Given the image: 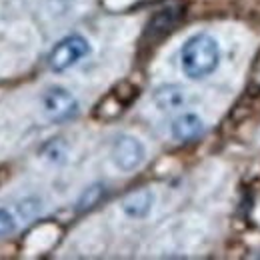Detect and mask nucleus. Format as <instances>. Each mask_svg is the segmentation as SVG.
Segmentation results:
<instances>
[{"label": "nucleus", "mask_w": 260, "mask_h": 260, "mask_svg": "<svg viewBox=\"0 0 260 260\" xmlns=\"http://www.w3.org/2000/svg\"><path fill=\"white\" fill-rule=\"evenodd\" d=\"M220 64V44L208 32H198L190 36L180 50L182 72L190 80H202L210 76Z\"/></svg>", "instance_id": "nucleus-1"}, {"label": "nucleus", "mask_w": 260, "mask_h": 260, "mask_svg": "<svg viewBox=\"0 0 260 260\" xmlns=\"http://www.w3.org/2000/svg\"><path fill=\"white\" fill-rule=\"evenodd\" d=\"M36 212H40V200L28 198V200L20 202V214H22L24 218H32Z\"/></svg>", "instance_id": "nucleus-11"}, {"label": "nucleus", "mask_w": 260, "mask_h": 260, "mask_svg": "<svg viewBox=\"0 0 260 260\" xmlns=\"http://www.w3.org/2000/svg\"><path fill=\"white\" fill-rule=\"evenodd\" d=\"M106 196V186L104 184H92V186H88L82 196L78 198V202H76V210L78 212H88V210H92L96 204H100V200Z\"/></svg>", "instance_id": "nucleus-9"}, {"label": "nucleus", "mask_w": 260, "mask_h": 260, "mask_svg": "<svg viewBox=\"0 0 260 260\" xmlns=\"http://www.w3.org/2000/svg\"><path fill=\"white\" fill-rule=\"evenodd\" d=\"M154 104L162 110V112H172V110H178L184 106L186 102V92L182 86L178 84H162L154 90L152 94Z\"/></svg>", "instance_id": "nucleus-8"}, {"label": "nucleus", "mask_w": 260, "mask_h": 260, "mask_svg": "<svg viewBox=\"0 0 260 260\" xmlns=\"http://www.w3.org/2000/svg\"><path fill=\"white\" fill-rule=\"evenodd\" d=\"M182 16V6L178 4H168V6H162L160 10H156L150 20L146 22V28H144V36L150 38V40H160L166 34L170 32L178 20Z\"/></svg>", "instance_id": "nucleus-5"}, {"label": "nucleus", "mask_w": 260, "mask_h": 260, "mask_svg": "<svg viewBox=\"0 0 260 260\" xmlns=\"http://www.w3.org/2000/svg\"><path fill=\"white\" fill-rule=\"evenodd\" d=\"M154 200H156V196L150 188H140V190H134V192H130L128 196L122 198L120 210L132 220H142L150 214V210L154 206Z\"/></svg>", "instance_id": "nucleus-6"}, {"label": "nucleus", "mask_w": 260, "mask_h": 260, "mask_svg": "<svg viewBox=\"0 0 260 260\" xmlns=\"http://www.w3.org/2000/svg\"><path fill=\"white\" fill-rule=\"evenodd\" d=\"M204 120L194 114V112H182L180 116H176L170 124V134L174 140L178 142H192L196 138L202 136L204 132Z\"/></svg>", "instance_id": "nucleus-7"}, {"label": "nucleus", "mask_w": 260, "mask_h": 260, "mask_svg": "<svg viewBox=\"0 0 260 260\" xmlns=\"http://www.w3.org/2000/svg\"><path fill=\"white\" fill-rule=\"evenodd\" d=\"M90 42L80 34H70L62 38L50 52L48 62L54 72H64L74 64H78L84 56L90 54Z\"/></svg>", "instance_id": "nucleus-2"}, {"label": "nucleus", "mask_w": 260, "mask_h": 260, "mask_svg": "<svg viewBox=\"0 0 260 260\" xmlns=\"http://www.w3.org/2000/svg\"><path fill=\"white\" fill-rule=\"evenodd\" d=\"M16 230V218L10 210L0 208V236H8Z\"/></svg>", "instance_id": "nucleus-10"}, {"label": "nucleus", "mask_w": 260, "mask_h": 260, "mask_svg": "<svg viewBox=\"0 0 260 260\" xmlns=\"http://www.w3.org/2000/svg\"><path fill=\"white\" fill-rule=\"evenodd\" d=\"M42 110L48 120L66 122L78 114V100L62 86H50L42 94Z\"/></svg>", "instance_id": "nucleus-3"}, {"label": "nucleus", "mask_w": 260, "mask_h": 260, "mask_svg": "<svg viewBox=\"0 0 260 260\" xmlns=\"http://www.w3.org/2000/svg\"><path fill=\"white\" fill-rule=\"evenodd\" d=\"M112 162L118 170L122 172H132L136 170L140 164L144 162L146 158V148L144 144L136 138V136H130V134H122L114 140L112 144Z\"/></svg>", "instance_id": "nucleus-4"}]
</instances>
